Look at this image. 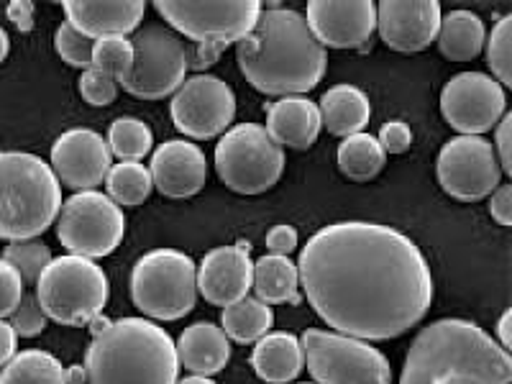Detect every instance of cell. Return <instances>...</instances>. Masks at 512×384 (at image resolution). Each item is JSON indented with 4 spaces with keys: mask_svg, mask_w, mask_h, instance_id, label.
<instances>
[{
    "mask_svg": "<svg viewBox=\"0 0 512 384\" xmlns=\"http://www.w3.org/2000/svg\"><path fill=\"white\" fill-rule=\"evenodd\" d=\"M300 290L328 328L390 341L418 326L433 303L423 251L397 228L344 221L320 228L297 259Z\"/></svg>",
    "mask_w": 512,
    "mask_h": 384,
    "instance_id": "1",
    "label": "cell"
},
{
    "mask_svg": "<svg viewBox=\"0 0 512 384\" xmlns=\"http://www.w3.org/2000/svg\"><path fill=\"white\" fill-rule=\"evenodd\" d=\"M236 62L246 82L264 95H305L323 80L326 49L308 29L303 13L292 8H262L254 31L236 44Z\"/></svg>",
    "mask_w": 512,
    "mask_h": 384,
    "instance_id": "2",
    "label": "cell"
},
{
    "mask_svg": "<svg viewBox=\"0 0 512 384\" xmlns=\"http://www.w3.org/2000/svg\"><path fill=\"white\" fill-rule=\"evenodd\" d=\"M512 356L472 320L443 318L410 344L400 384H510Z\"/></svg>",
    "mask_w": 512,
    "mask_h": 384,
    "instance_id": "3",
    "label": "cell"
},
{
    "mask_svg": "<svg viewBox=\"0 0 512 384\" xmlns=\"http://www.w3.org/2000/svg\"><path fill=\"white\" fill-rule=\"evenodd\" d=\"M88 384H177L175 338L146 318L113 320L85 354Z\"/></svg>",
    "mask_w": 512,
    "mask_h": 384,
    "instance_id": "4",
    "label": "cell"
},
{
    "mask_svg": "<svg viewBox=\"0 0 512 384\" xmlns=\"http://www.w3.org/2000/svg\"><path fill=\"white\" fill-rule=\"evenodd\" d=\"M62 185L44 159L0 152V241H34L57 223Z\"/></svg>",
    "mask_w": 512,
    "mask_h": 384,
    "instance_id": "5",
    "label": "cell"
},
{
    "mask_svg": "<svg viewBox=\"0 0 512 384\" xmlns=\"http://www.w3.org/2000/svg\"><path fill=\"white\" fill-rule=\"evenodd\" d=\"M34 295L44 315L54 323L88 326L95 315L103 313L111 297V282L93 259L64 254L52 259L41 272Z\"/></svg>",
    "mask_w": 512,
    "mask_h": 384,
    "instance_id": "6",
    "label": "cell"
},
{
    "mask_svg": "<svg viewBox=\"0 0 512 384\" xmlns=\"http://www.w3.org/2000/svg\"><path fill=\"white\" fill-rule=\"evenodd\" d=\"M131 297L146 318H185L198 303V267L185 251H149L131 272Z\"/></svg>",
    "mask_w": 512,
    "mask_h": 384,
    "instance_id": "7",
    "label": "cell"
},
{
    "mask_svg": "<svg viewBox=\"0 0 512 384\" xmlns=\"http://www.w3.org/2000/svg\"><path fill=\"white\" fill-rule=\"evenodd\" d=\"M300 344L315 384H392L390 361L369 341L308 328Z\"/></svg>",
    "mask_w": 512,
    "mask_h": 384,
    "instance_id": "8",
    "label": "cell"
},
{
    "mask_svg": "<svg viewBox=\"0 0 512 384\" xmlns=\"http://www.w3.org/2000/svg\"><path fill=\"white\" fill-rule=\"evenodd\" d=\"M216 172L228 190L259 195L277 185L285 172V149L259 123H239L218 139Z\"/></svg>",
    "mask_w": 512,
    "mask_h": 384,
    "instance_id": "9",
    "label": "cell"
},
{
    "mask_svg": "<svg viewBox=\"0 0 512 384\" xmlns=\"http://www.w3.org/2000/svg\"><path fill=\"white\" fill-rule=\"evenodd\" d=\"M126 233L121 205L98 190L75 192L62 203L57 216V239L64 249L85 259L113 254Z\"/></svg>",
    "mask_w": 512,
    "mask_h": 384,
    "instance_id": "10",
    "label": "cell"
},
{
    "mask_svg": "<svg viewBox=\"0 0 512 384\" xmlns=\"http://www.w3.org/2000/svg\"><path fill=\"white\" fill-rule=\"evenodd\" d=\"M134 44V67L121 82L128 95L139 100H162L175 95L185 82L187 49L180 36L169 26L146 24L131 39Z\"/></svg>",
    "mask_w": 512,
    "mask_h": 384,
    "instance_id": "11",
    "label": "cell"
},
{
    "mask_svg": "<svg viewBox=\"0 0 512 384\" xmlns=\"http://www.w3.org/2000/svg\"><path fill=\"white\" fill-rule=\"evenodd\" d=\"M259 0H226V3H190V0H159L157 11L164 24L192 44H239L254 31L262 16Z\"/></svg>",
    "mask_w": 512,
    "mask_h": 384,
    "instance_id": "12",
    "label": "cell"
},
{
    "mask_svg": "<svg viewBox=\"0 0 512 384\" xmlns=\"http://www.w3.org/2000/svg\"><path fill=\"white\" fill-rule=\"evenodd\" d=\"M436 175L443 192L461 203L489 198L502 185V172L492 141L482 136H456L438 154Z\"/></svg>",
    "mask_w": 512,
    "mask_h": 384,
    "instance_id": "13",
    "label": "cell"
},
{
    "mask_svg": "<svg viewBox=\"0 0 512 384\" xmlns=\"http://www.w3.org/2000/svg\"><path fill=\"white\" fill-rule=\"evenodd\" d=\"M172 123L187 139H216L223 136L236 118V95L221 77H187L182 88L172 95Z\"/></svg>",
    "mask_w": 512,
    "mask_h": 384,
    "instance_id": "14",
    "label": "cell"
},
{
    "mask_svg": "<svg viewBox=\"0 0 512 384\" xmlns=\"http://www.w3.org/2000/svg\"><path fill=\"white\" fill-rule=\"evenodd\" d=\"M441 113L459 136H482L507 113L505 88L484 72H459L443 85Z\"/></svg>",
    "mask_w": 512,
    "mask_h": 384,
    "instance_id": "15",
    "label": "cell"
},
{
    "mask_svg": "<svg viewBox=\"0 0 512 384\" xmlns=\"http://www.w3.org/2000/svg\"><path fill=\"white\" fill-rule=\"evenodd\" d=\"M52 172L70 190H95L113 167L108 141L93 128H70L52 146Z\"/></svg>",
    "mask_w": 512,
    "mask_h": 384,
    "instance_id": "16",
    "label": "cell"
},
{
    "mask_svg": "<svg viewBox=\"0 0 512 384\" xmlns=\"http://www.w3.org/2000/svg\"><path fill=\"white\" fill-rule=\"evenodd\" d=\"M308 29L323 49L364 47L377 31V3L372 0H313L305 13Z\"/></svg>",
    "mask_w": 512,
    "mask_h": 384,
    "instance_id": "17",
    "label": "cell"
},
{
    "mask_svg": "<svg viewBox=\"0 0 512 384\" xmlns=\"http://www.w3.org/2000/svg\"><path fill=\"white\" fill-rule=\"evenodd\" d=\"M441 16L436 0H382L377 3V31L395 52H423L436 41Z\"/></svg>",
    "mask_w": 512,
    "mask_h": 384,
    "instance_id": "18",
    "label": "cell"
},
{
    "mask_svg": "<svg viewBox=\"0 0 512 384\" xmlns=\"http://www.w3.org/2000/svg\"><path fill=\"white\" fill-rule=\"evenodd\" d=\"M254 287V262L249 256V244L218 246L208 251L198 267V295L210 305L226 308L239 303Z\"/></svg>",
    "mask_w": 512,
    "mask_h": 384,
    "instance_id": "19",
    "label": "cell"
},
{
    "mask_svg": "<svg viewBox=\"0 0 512 384\" xmlns=\"http://www.w3.org/2000/svg\"><path fill=\"white\" fill-rule=\"evenodd\" d=\"M152 182L164 198L185 200L198 195L208 180V162L198 144L187 139L164 141L154 149Z\"/></svg>",
    "mask_w": 512,
    "mask_h": 384,
    "instance_id": "20",
    "label": "cell"
},
{
    "mask_svg": "<svg viewBox=\"0 0 512 384\" xmlns=\"http://www.w3.org/2000/svg\"><path fill=\"white\" fill-rule=\"evenodd\" d=\"M62 8L67 24L93 41L136 34L146 13L144 0H67Z\"/></svg>",
    "mask_w": 512,
    "mask_h": 384,
    "instance_id": "21",
    "label": "cell"
},
{
    "mask_svg": "<svg viewBox=\"0 0 512 384\" xmlns=\"http://www.w3.org/2000/svg\"><path fill=\"white\" fill-rule=\"evenodd\" d=\"M267 134L282 149H310L318 141L320 121L318 103L305 95H287L267 108Z\"/></svg>",
    "mask_w": 512,
    "mask_h": 384,
    "instance_id": "22",
    "label": "cell"
},
{
    "mask_svg": "<svg viewBox=\"0 0 512 384\" xmlns=\"http://www.w3.org/2000/svg\"><path fill=\"white\" fill-rule=\"evenodd\" d=\"M180 367L198 377H213L231 361V341L216 323H192L175 341Z\"/></svg>",
    "mask_w": 512,
    "mask_h": 384,
    "instance_id": "23",
    "label": "cell"
},
{
    "mask_svg": "<svg viewBox=\"0 0 512 384\" xmlns=\"http://www.w3.org/2000/svg\"><path fill=\"white\" fill-rule=\"evenodd\" d=\"M251 367L267 384H290L305 369L303 344L295 333H267L254 344Z\"/></svg>",
    "mask_w": 512,
    "mask_h": 384,
    "instance_id": "24",
    "label": "cell"
},
{
    "mask_svg": "<svg viewBox=\"0 0 512 384\" xmlns=\"http://www.w3.org/2000/svg\"><path fill=\"white\" fill-rule=\"evenodd\" d=\"M320 121L328 134L333 136H354L361 134L372 121V103L367 93L356 85H336L328 93H323L318 103Z\"/></svg>",
    "mask_w": 512,
    "mask_h": 384,
    "instance_id": "25",
    "label": "cell"
},
{
    "mask_svg": "<svg viewBox=\"0 0 512 384\" xmlns=\"http://www.w3.org/2000/svg\"><path fill=\"white\" fill-rule=\"evenodd\" d=\"M254 290L256 300L267 305H300V274L297 264L290 262V256L264 254L254 262Z\"/></svg>",
    "mask_w": 512,
    "mask_h": 384,
    "instance_id": "26",
    "label": "cell"
},
{
    "mask_svg": "<svg viewBox=\"0 0 512 384\" xmlns=\"http://www.w3.org/2000/svg\"><path fill=\"white\" fill-rule=\"evenodd\" d=\"M487 29L484 21L474 11H451L441 16L438 26V49L451 62H469L477 59L484 49Z\"/></svg>",
    "mask_w": 512,
    "mask_h": 384,
    "instance_id": "27",
    "label": "cell"
},
{
    "mask_svg": "<svg viewBox=\"0 0 512 384\" xmlns=\"http://www.w3.org/2000/svg\"><path fill=\"white\" fill-rule=\"evenodd\" d=\"M274 323V313L267 303L246 295L239 303L226 305L221 313V328L228 341L236 344H256L259 338L267 336Z\"/></svg>",
    "mask_w": 512,
    "mask_h": 384,
    "instance_id": "28",
    "label": "cell"
},
{
    "mask_svg": "<svg viewBox=\"0 0 512 384\" xmlns=\"http://www.w3.org/2000/svg\"><path fill=\"white\" fill-rule=\"evenodd\" d=\"M338 169L354 182H369L379 175L387 162V154L379 146L377 136L361 131V134L346 136L338 144Z\"/></svg>",
    "mask_w": 512,
    "mask_h": 384,
    "instance_id": "29",
    "label": "cell"
},
{
    "mask_svg": "<svg viewBox=\"0 0 512 384\" xmlns=\"http://www.w3.org/2000/svg\"><path fill=\"white\" fill-rule=\"evenodd\" d=\"M0 384H67V377L57 356L49 351L29 349L13 356L3 367Z\"/></svg>",
    "mask_w": 512,
    "mask_h": 384,
    "instance_id": "30",
    "label": "cell"
},
{
    "mask_svg": "<svg viewBox=\"0 0 512 384\" xmlns=\"http://www.w3.org/2000/svg\"><path fill=\"white\" fill-rule=\"evenodd\" d=\"M105 190L116 205H141L154 190L152 172L141 162H118L105 177Z\"/></svg>",
    "mask_w": 512,
    "mask_h": 384,
    "instance_id": "31",
    "label": "cell"
},
{
    "mask_svg": "<svg viewBox=\"0 0 512 384\" xmlns=\"http://www.w3.org/2000/svg\"><path fill=\"white\" fill-rule=\"evenodd\" d=\"M108 149L121 162H139L152 152L154 134L141 118H118L108 128Z\"/></svg>",
    "mask_w": 512,
    "mask_h": 384,
    "instance_id": "32",
    "label": "cell"
},
{
    "mask_svg": "<svg viewBox=\"0 0 512 384\" xmlns=\"http://www.w3.org/2000/svg\"><path fill=\"white\" fill-rule=\"evenodd\" d=\"M134 67V44L128 36H105L93 44V70L113 77L121 85Z\"/></svg>",
    "mask_w": 512,
    "mask_h": 384,
    "instance_id": "33",
    "label": "cell"
},
{
    "mask_svg": "<svg viewBox=\"0 0 512 384\" xmlns=\"http://www.w3.org/2000/svg\"><path fill=\"white\" fill-rule=\"evenodd\" d=\"M484 52H487V64L492 77L500 82L502 88L512 85V16H500L492 34L484 39Z\"/></svg>",
    "mask_w": 512,
    "mask_h": 384,
    "instance_id": "34",
    "label": "cell"
},
{
    "mask_svg": "<svg viewBox=\"0 0 512 384\" xmlns=\"http://www.w3.org/2000/svg\"><path fill=\"white\" fill-rule=\"evenodd\" d=\"M3 259L21 274L24 285L26 282H34L36 285L41 272L52 262V251H49V246L41 244V241H16V244H8L3 249Z\"/></svg>",
    "mask_w": 512,
    "mask_h": 384,
    "instance_id": "35",
    "label": "cell"
},
{
    "mask_svg": "<svg viewBox=\"0 0 512 384\" xmlns=\"http://www.w3.org/2000/svg\"><path fill=\"white\" fill-rule=\"evenodd\" d=\"M93 39H88L85 34L75 29L72 24L64 21L62 26L54 34V49H57L59 57L70 67H80V70H90L93 67Z\"/></svg>",
    "mask_w": 512,
    "mask_h": 384,
    "instance_id": "36",
    "label": "cell"
},
{
    "mask_svg": "<svg viewBox=\"0 0 512 384\" xmlns=\"http://www.w3.org/2000/svg\"><path fill=\"white\" fill-rule=\"evenodd\" d=\"M16 331V336L21 338H34L39 336L44 328H47V315L41 310L36 295H24L18 308L11 313V320H8Z\"/></svg>",
    "mask_w": 512,
    "mask_h": 384,
    "instance_id": "37",
    "label": "cell"
},
{
    "mask_svg": "<svg viewBox=\"0 0 512 384\" xmlns=\"http://www.w3.org/2000/svg\"><path fill=\"white\" fill-rule=\"evenodd\" d=\"M80 95L85 103L103 108L118 98V82L90 67V70H82L80 75Z\"/></svg>",
    "mask_w": 512,
    "mask_h": 384,
    "instance_id": "38",
    "label": "cell"
},
{
    "mask_svg": "<svg viewBox=\"0 0 512 384\" xmlns=\"http://www.w3.org/2000/svg\"><path fill=\"white\" fill-rule=\"evenodd\" d=\"M21 297H24V280H21V274L6 259H0V320L18 308Z\"/></svg>",
    "mask_w": 512,
    "mask_h": 384,
    "instance_id": "39",
    "label": "cell"
},
{
    "mask_svg": "<svg viewBox=\"0 0 512 384\" xmlns=\"http://www.w3.org/2000/svg\"><path fill=\"white\" fill-rule=\"evenodd\" d=\"M377 141L384 149V154L408 152L410 146H413V128L405 121H387L379 128Z\"/></svg>",
    "mask_w": 512,
    "mask_h": 384,
    "instance_id": "40",
    "label": "cell"
},
{
    "mask_svg": "<svg viewBox=\"0 0 512 384\" xmlns=\"http://www.w3.org/2000/svg\"><path fill=\"white\" fill-rule=\"evenodd\" d=\"M510 131H512V113H505V116L500 118V123L495 126V144H492V149H495V154H497V162H500V167L505 175H510L512 172Z\"/></svg>",
    "mask_w": 512,
    "mask_h": 384,
    "instance_id": "41",
    "label": "cell"
},
{
    "mask_svg": "<svg viewBox=\"0 0 512 384\" xmlns=\"http://www.w3.org/2000/svg\"><path fill=\"white\" fill-rule=\"evenodd\" d=\"M489 216L500 226H512V185L502 182L492 195H489Z\"/></svg>",
    "mask_w": 512,
    "mask_h": 384,
    "instance_id": "42",
    "label": "cell"
},
{
    "mask_svg": "<svg viewBox=\"0 0 512 384\" xmlns=\"http://www.w3.org/2000/svg\"><path fill=\"white\" fill-rule=\"evenodd\" d=\"M267 249L269 254H277V256H290L292 251L297 249V231L287 223L282 226H274L272 231L267 233Z\"/></svg>",
    "mask_w": 512,
    "mask_h": 384,
    "instance_id": "43",
    "label": "cell"
},
{
    "mask_svg": "<svg viewBox=\"0 0 512 384\" xmlns=\"http://www.w3.org/2000/svg\"><path fill=\"white\" fill-rule=\"evenodd\" d=\"M6 16L18 31L29 34L34 29V3L31 0H11L6 8Z\"/></svg>",
    "mask_w": 512,
    "mask_h": 384,
    "instance_id": "44",
    "label": "cell"
},
{
    "mask_svg": "<svg viewBox=\"0 0 512 384\" xmlns=\"http://www.w3.org/2000/svg\"><path fill=\"white\" fill-rule=\"evenodd\" d=\"M223 47H218V44H195V49L192 52H187V64L190 67H195V70H208L210 64H216L218 57H221Z\"/></svg>",
    "mask_w": 512,
    "mask_h": 384,
    "instance_id": "45",
    "label": "cell"
},
{
    "mask_svg": "<svg viewBox=\"0 0 512 384\" xmlns=\"http://www.w3.org/2000/svg\"><path fill=\"white\" fill-rule=\"evenodd\" d=\"M16 346H18V336L13 331L11 323L6 320H0V367H6L8 361L16 356Z\"/></svg>",
    "mask_w": 512,
    "mask_h": 384,
    "instance_id": "46",
    "label": "cell"
},
{
    "mask_svg": "<svg viewBox=\"0 0 512 384\" xmlns=\"http://www.w3.org/2000/svg\"><path fill=\"white\" fill-rule=\"evenodd\" d=\"M510 323H512V310H505V313H502V318H500V323H497V338H500L497 344H500L505 351L512 349Z\"/></svg>",
    "mask_w": 512,
    "mask_h": 384,
    "instance_id": "47",
    "label": "cell"
},
{
    "mask_svg": "<svg viewBox=\"0 0 512 384\" xmlns=\"http://www.w3.org/2000/svg\"><path fill=\"white\" fill-rule=\"evenodd\" d=\"M64 377H67V384H88V369L85 364H75V367L64 369Z\"/></svg>",
    "mask_w": 512,
    "mask_h": 384,
    "instance_id": "48",
    "label": "cell"
},
{
    "mask_svg": "<svg viewBox=\"0 0 512 384\" xmlns=\"http://www.w3.org/2000/svg\"><path fill=\"white\" fill-rule=\"evenodd\" d=\"M111 323H113V320L105 318L103 313L95 315V318L90 320V323H88V326H90V333H93V338H95V336H100V333H103V331H108V328H111Z\"/></svg>",
    "mask_w": 512,
    "mask_h": 384,
    "instance_id": "49",
    "label": "cell"
},
{
    "mask_svg": "<svg viewBox=\"0 0 512 384\" xmlns=\"http://www.w3.org/2000/svg\"><path fill=\"white\" fill-rule=\"evenodd\" d=\"M8 52H11V41H8V34L0 29V64L6 62Z\"/></svg>",
    "mask_w": 512,
    "mask_h": 384,
    "instance_id": "50",
    "label": "cell"
},
{
    "mask_svg": "<svg viewBox=\"0 0 512 384\" xmlns=\"http://www.w3.org/2000/svg\"><path fill=\"white\" fill-rule=\"evenodd\" d=\"M177 384H216L210 377H198V374H192V377L177 379Z\"/></svg>",
    "mask_w": 512,
    "mask_h": 384,
    "instance_id": "51",
    "label": "cell"
},
{
    "mask_svg": "<svg viewBox=\"0 0 512 384\" xmlns=\"http://www.w3.org/2000/svg\"><path fill=\"white\" fill-rule=\"evenodd\" d=\"M313 384H315V382H313Z\"/></svg>",
    "mask_w": 512,
    "mask_h": 384,
    "instance_id": "52",
    "label": "cell"
}]
</instances>
